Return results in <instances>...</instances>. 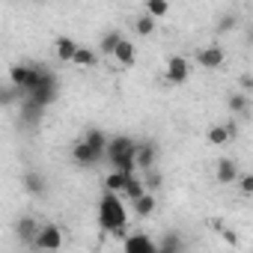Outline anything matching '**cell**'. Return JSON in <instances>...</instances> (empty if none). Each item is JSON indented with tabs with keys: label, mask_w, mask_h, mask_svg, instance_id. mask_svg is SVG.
<instances>
[{
	"label": "cell",
	"mask_w": 253,
	"mask_h": 253,
	"mask_svg": "<svg viewBox=\"0 0 253 253\" xmlns=\"http://www.w3.org/2000/svg\"><path fill=\"white\" fill-rule=\"evenodd\" d=\"M98 226L104 232L113 235H125L128 229V206H125V197L116 191H104V197L98 200Z\"/></svg>",
	"instance_id": "6da1fadb"
},
{
	"label": "cell",
	"mask_w": 253,
	"mask_h": 253,
	"mask_svg": "<svg viewBox=\"0 0 253 253\" xmlns=\"http://www.w3.org/2000/svg\"><path fill=\"white\" fill-rule=\"evenodd\" d=\"M104 161L110 164V170H125V173H137V143L131 137H113L107 140V152H104Z\"/></svg>",
	"instance_id": "7a4b0ae2"
},
{
	"label": "cell",
	"mask_w": 253,
	"mask_h": 253,
	"mask_svg": "<svg viewBox=\"0 0 253 253\" xmlns=\"http://www.w3.org/2000/svg\"><path fill=\"white\" fill-rule=\"evenodd\" d=\"M51 78V72L48 69H39V66H27V63H18V66H12L9 69V81H12V86L21 92V95H27V92H33L39 84H45Z\"/></svg>",
	"instance_id": "3957f363"
},
{
	"label": "cell",
	"mask_w": 253,
	"mask_h": 253,
	"mask_svg": "<svg viewBox=\"0 0 253 253\" xmlns=\"http://www.w3.org/2000/svg\"><path fill=\"white\" fill-rule=\"evenodd\" d=\"M164 75H167V81H170V84H185V81L191 78V60H185V57H179V54H176V57H170V60H167V72H164Z\"/></svg>",
	"instance_id": "277c9868"
},
{
	"label": "cell",
	"mask_w": 253,
	"mask_h": 253,
	"mask_svg": "<svg viewBox=\"0 0 253 253\" xmlns=\"http://www.w3.org/2000/svg\"><path fill=\"white\" fill-rule=\"evenodd\" d=\"M57 247H63V232H60V226L45 223L36 235V250H57Z\"/></svg>",
	"instance_id": "5b68a950"
},
{
	"label": "cell",
	"mask_w": 253,
	"mask_h": 253,
	"mask_svg": "<svg viewBox=\"0 0 253 253\" xmlns=\"http://www.w3.org/2000/svg\"><path fill=\"white\" fill-rule=\"evenodd\" d=\"M72 161H75L78 167H95V164L101 161V155H98L86 140H78V143L72 146Z\"/></svg>",
	"instance_id": "8992f818"
},
{
	"label": "cell",
	"mask_w": 253,
	"mask_h": 253,
	"mask_svg": "<svg viewBox=\"0 0 253 253\" xmlns=\"http://www.w3.org/2000/svg\"><path fill=\"white\" fill-rule=\"evenodd\" d=\"M122 250H128V253H155L158 244H155L149 235L134 232V235H125V238H122Z\"/></svg>",
	"instance_id": "52a82bcc"
},
{
	"label": "cell",
	"mask_w": 253,
	"mask_h": 253,
	"mask_svg": "<svg viewBox=\"0 0 253 253\" xmlns=\"http://www.w3.org/2000/svg\"><path fill=\"white\" fill-rule=\"evenodd\" d=\"M27 98H30V101H36L39 107H48V104H54V98H57V81H54V75H51L45 84H39L33 92H27Z\"/></svg>",
	"instance_id": "ba28073f"
},
{
	"label": "cell",
	"mask_w": 253,
	"mask_h": 253,
	"mask_svg": "<svg viewBox=\"0 0 253 253\" xmlns=\"http://www.w3.org/2000/svg\"><path fill=\"white\" fill-rule=\"evenodd\" d=\"M197 63H200L203 69H220V66H223V48L209 45V48L197 51Z\"/></svg>",
	"instance_id": "9c48e42d"
},
{
	"label": "cell",
	"mask_w": 253,
	"mask_h": 253,
	"mask_svg": "<svg viewBox=\"0 0 253 253\" xmlns=\"http://www.w3.org/2000/svg\"><path fill=\"white\" fill-rule=\"evenodd\" d=\"M238 164L232 161V158H220L217 161V170H214V179L220 182V185H232V182H238Z\"/></svg>",
	"instance_id": "30bf717a"
},
{
	"label": "cell",
	"mask_w": 253,
	"mask_h": 253,
	"mask_svg": "<svg viewBox=\"0 0 253 253\" xmlns=\"http://www.w3.org/2000/svg\"><path fill=\"white\" fill-rule=\"evenodd\" d=\"M78 42L75 39H69V36H60L57 39V45H54V54H57V60H63V63H72L75 60V54H78Z\"/></svg>",
	"instance_id": "8fae6325"
},
{
	"label": "cell",
	"mask_w": 253,
	"mask_h": 253,
	"mask_svg": "<svg viewBox=\"0 0 253 253\" xmlns=\"http://www.w3.org/2000/svg\"><path fill=\"white\" fill-rule=\"evenodd\" d=\"M137 167H140L143 173H149V170L155 167V143H149V140L137 143Z\"/></svg>",
	"instance_id": "7c38bea8"
},
{
	"label": "cell",
	"mask_w": 253,
	"mask_h": 253,
	"mask_svg": "<svg viewBox=\"0 0 253 253\" xmlns=\"http://www.w3.org/2000/svg\"><path fill=\"white\" fill-rule=\"evenodd\" d=\"M131 176H134V173H125V170H110V173L104 176V191H116V194H122Z\"/></svg>",
	"instance_id": "4fadbf2b"
},
{
	"label": "cell",
	"mask_w": 253,
	"mask_h": 253,
	"mask_svg": "<svg viewBox=\"0 0 253 253\" xmlns=\"http://www.w3.org/2000/svg\"><path fill=\"white\" fill-rule=\"evenodd\" d=\"M134 57H137L134 45L122 36V42H119V45H116V51H113V60H116L119 66H134Z\"/></svg>",
	"instance_id": "5bb4252c"
},
{
	"label": "cell",
	"mask_w": 253,
	"mask_h": 253,
	"mask_svg": "<svg viewBox=\"0 0 253 253\" xmlns=\"http://www.w3.org/2000/svg\"><path fill=\"white\" fill-rule=\"evenodd\" d=\"M149 188H146V179H140L137 173L128 179V185H125V191H122V197H125V203H134L140 194H146Z\"/></svg>",
	"instance_id": "9a60e30c"
},
{
	"label": "cell",
	"mask_w": 253,
	"mask_h": 253,
	"mask_svg": "<svg viewBox=\"0 0 253 253\" xmlns=\"http://www.w3.org/2000/svg\"><path fill=\"white\" fill-rule=\"evenodd\" d=\"M39 229H42V226H36V220H33V217H24V220L18 223V235L24 238V244H27V247H36V235H39Z\"/></svg>",
	"instance_id": "2e32d148"
},
{
	"label": "cell",
	"mask_w": 253,
	"mask_h": 253,
	"mask_svg": "<svg viewBox=\"0 0 253 253\" xmlns=\"http://www.w3.org/2000/svg\"><path fill=\"white\" fill-rule=\"evenodd\" d=\"M131 206H134V211H137L140 217H149V214H155V194L146 191V194H140Z\"/></svg>",
	"instance_id": "e0dca14e"
},
{
	"label": "cell",
	"mask_w": 253,
	"mask_h": 253,
	"mask_svg": "<svg viewBox=\"0 0 253 253\" xmlns=\"http://www.w3.org/2000/svg\"><path fill=\"white\" fill-rule=\"evenodd\" d=\"M84 140H86V143L101 155V158H104V152H107V137H104V131H86V134H84Z\"/></svg>",
	"instance_id": "ac0fdd59"
},
{
	"label": "cell",
	"mask_w": 253,
	"mask_h": 253,
	"mask_svg": "<svg viewBox=\"0 0 253 253\" xmlns=\"http://www.w3.org/2000/svg\"><path fill=\"white\" fill-rule=\"evenodd\" d=\"M24 191L33 194V197L45 194V182H42V176H39V173H24Z\"/></svg>",
	"instance_id": "d6986e66"
},
{
	"label": "cell",
	"mask_w": 253,
	"mask_h": 253,
	"mask_svg": "<svg viewBox=\"0 0 253 253\" xmlns=\"http://www.w3.org/2000/svg\"><path fill=\"white\" fill-rule=\"evenodd\" d=\"M72 63L81 66V69H92V66L98 63V57H95V51H89V48H78V54H75Z\"/></svg>",
	"instance_id": "ffe728a7"
},
{
	"label": "cell",
	"mask_w": 253,
	"mask_h": 253,
	"mask_svg": "<svg viewBox=\"0 0 253 253\" xmlns=\"http://www.w3.org/2000/svg\"><path fill=\"white\" fill-rule=\"evenodd\" d=\"M119 42H122V36H119L116 30H110V33H104V36H101V45H98V48H101V54L113 57V51H116V45H119Z\"/></svg>",
	"instance_id": "44dd1931"
},
{
	"label": "cell",
	"mask_w": 253,
	"mask_h": 253,
	"mask_svg": "<svg viewBox=\"0 0 253 253\" xmlns=\"http://www.w3.org/2000/svg\"><path fill=\"white\" fill-rule=\"evenodd\" d=\"M226 104H229V110H232V113H247V107H250V101H247V95H244V92H232Z\"/></svg>",
	"instance_id": "7402d4cb"
},
{
	"label": "cell",
	"mask_w": 253,
	"mask_h": 253,
	"mask_svg": "<svg viewBox=\"0 0 253 253\" xmlns=\"http://www.w3.org/2000/svg\"><path fill=\"white\" fill-rule=\"evenodd\" d=\"M232 134H229V128L226 125H214V128H209V143H214V146H220V143H226Z\"/></svg>",
	"instance_id": "603a6c76"
},
{
	"label": "cell",
	"mask_w": 253,
	"mask_h": 253,
	"mask_svg": "<svg viewBox=\"0 0 253 253\" xmlns=\"http://www.w3.org/2000/svg\"><path fill=\"white\" fill-rule=\"evenodd\" d=\"M146 12L155 15V18H164L170 12V3H167V0H146Z\"/></svg>",
	"instance_id": "cb8c5ba5"
},
{
	"label": "cell",
	"mask_w": 253,
	"mask_h": 253,
	"mask_svg": "<svg viewBox=\"0 0 253 253\" xmlns=\"http://www.w3.org/2000/svg\"><path fill=\"white\" fill-rule=\"evenodd\" d=\"M134 30L140 33V36H152V30H155V15H140L137 18V24H134Z\"/></svg>",
	"instance_id": "d4e9b609"
},
{
	"label": "cell",
	"mask_w": 253,
	"mask_h": 253,
	"mask_svg": "<svg viewBox=\"0 0 253 253\" xmlns=\"http://www.w3.org/2000/svg\"><path fill=\"white\" fill-rule=\"evenodd\" d=\"M235 21H238L235 15H223V18L217 21V33H229V30L235 27Z\"/></svg>",
	"instance_id": "484cf974"
},
{
	"label": "cell",
	"mask_w": 253,
	"mask_h": 253,
	"mask_svg": "<svg viewBox=\"0 0 253 253\" xmlns=\"http://www.w3.org/2000/svg\"><path fill=\"white\" fill-rule=\"evenodd\" d=\"M238 188H241V194H253V173L238 176Z\"/></svg>",
	"instance_id": "4316f807"
},
{
	"label": "cell",
	"mask_w": 253,
	"mask_h": 253,
	"mask_svg": "<svg viewBox=\"0 0 253 253\" xmlns=\"http://www.w3.org/2000/svg\"><path fill=\"white\" fill-rule=\"evenodd\" d=\"M158 185H161V176H158V173H149V176H146V188H149V191H155Z\"/></svg>",
	"instance_id": "83f0119b"
},
{
	"label": "cell",
	"mask_w": 253,
	"mask_h": 253,
	"mask_svg": "<svg viewBox=\"0 0 253 253\" xmlns=\"http://www.w3.org/2000/svg\"><path fill=\"white\" fill-rule=\"evenodd\" d=\"M241 86H244V89H253V78L244 75V78H241Z\"/></svg>",
	"instance_id": "f1b7e54d"
},
{
	"label": "cell",
	"mask_w": 253,
	"mask_h": 253,
	"mask_svg": "<svg viewBox=\"0 0 253 253\" xmlns=\"http://www.w3.org/2000/svg\"><path fill=\"white\" fill-rule=\"evenodd\" d=\"M250 42H253V30H250Z\"/></svg>",
	"instance_id": "f546056e"
}]
</instances>
